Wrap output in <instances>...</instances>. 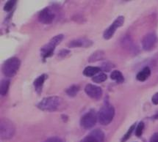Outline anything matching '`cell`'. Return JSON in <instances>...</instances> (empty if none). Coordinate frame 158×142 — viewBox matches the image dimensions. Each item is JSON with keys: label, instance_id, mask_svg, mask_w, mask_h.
<instances>
[{"label": "cell", "instance_id": "obj_22", "mask_svg": "<svg viewBox=\"0 0 158 142\" xmlns=\"http://www.w3.org/2000/svg\"><path fill=\"white\" fill-rule=\"evenodd\" d=\"M114 67V65L110 62H103L102 64L101 65V70L105 71V72H109V71L111 70L112 68H113Z\"/></svg>", "mask_w": 158, "mask_h": 142}, {"label": "cell", "instance_id": "obj_6", "mask_svg": "<svg viewBox=\"0 0 158 142\" xmlns=\"http://www.w3.org/2000/svg\"><path fill=\"white\" fill-rule=\"evenodd\" d=\"M1 138L2 139H10L15 134V126L12 122L7 119H2L1 120Z\"/></svg>", "mask_w": 158, "mask_h": 142}, {"label": "cell", "instance_id": "obj_12", "mask_svg": "<svg viewBox=\"0 0 158 142\" xmlns=\"http://www.w3.org/2000/svg\"><path fill=\"white\" fill-rule=\"evenodd\" d=\"M93 42L91 40L88 39V38H77L71 40L69 42L68 44V47L69 48H78V47H82V48H88L91 46Z\"/></svg>", "mask_w": 158, "mask_h": 142}, {"label": "cell", "instance_id": "obj_7", "mask_svg": "<svg viewBox=\"0 0 158 142\" xmlns=\"http://www.w3.org/2000/svg\"><path fill=\"white\" fill-rule=\"evenodd\" d=\"M124 23V17L122 16H118L114 22H113L110 26H109L107 30L104 32L103 34V37L105 38V40H110L112 38L113 35H114L115 32H116V30H118V28L121 27L123 26Z\"/></svg>", "mask_w": 158, "mask_h": 142}, {"label": "cell", "instance_id": "obj_24", "mask_svg": "<svg viewBox=\"0 0 158 142\" xmlns=\"http://www.w3.org/2000/svg\"><path fill=\"white\" fill-rule=\"evenodd\" d=\"M16 1H13V0L7 2L6 4L5 5V6H4V10L7 11V12L12 10L13 7L15 6V5H16Z\"/></svg>", "mask_w": 158, "mask_h": 142}, {"label": "cell", "instance_id": "obj_29", "mask_svg": "<svg viewBox=\"0 0 158 142\" xmlns=\"http://www.w3.org/2000/svg\"><path fill=\"white\" fill-rule=\"evenodd\" d=\"M152 119H155V120H157V119H158V114H155L154 116H152Z\"/></svg>", "mask_w": 158, "mask_h": 142}, {"label": "cell", "instance_id": "obj_10", "mask_svg": "<svg viewBox=\"0 0 158 142\" xmlns=\"http://www.w3.org/2000/svg\"><path fill=\"white\" fill-rule=\"evenodd\" d=\"M157 37L155 32H149L142 40V46L145 51H150L153 49L157 42Z\"/></svg>", "mask_w": 158, "mask_h": 142}, {"label": "cell", "instance_id": "obj_19", "mask_svg": "<svg viewBox=\"0 0 158 142\" xmlns=\"http://www.w3.org/2000/svg\"><path fill=\"white\" fill-rule=\"evenodd\" d=\"M80 91V87L77 84H73L67 88L66 90H65V93L68 95L69 97H75L77 95L78 92Z\"/></svg>", "mask_w": 158, "mask_h": 142}, {"label": "cell", "instance_id": "obj_17", "mask_svg": "<svg viewBox=\"0 0 158 142\" xmlns=\"http://www.w3.org/2000/svg\"><path fill=\"white\" fill-rule=\"evenodd\" d=\"M111 79L116 81L118 84H122L124 81V77L119 70H114L110 74Z\"/></svg>", "mask_w": 158, "mask_h": 142}, {"label": "cell", "instance_id": "obj_11", "mask_svg": "<svg viewBox=\"0 0 158 142\" xmlns=\"http://www.w3.org/2000/svg\"><path fill=\"white\" fill-rule=\"evenodd\" d=\"M85 93L89 96L90 98L99 100L102 96V89L101 87L94 84H88L85 87Z\"/></svg>", "mask_w": 158, "mask_h": 142}, {"label": "cell", "instance_id": "obj_13", "mask_svg": "<svg viewBox=\"0 0 158 142\" xmlns=\"http://www.w3.org/2000/svg\"><path fill=\"white\" fill-rule=\"evenodd\" d=\"M47 78H48L47 75L44 73V74L40 75V76H38V77L34 81L33 85H34L36 93H37L38 95H40V94H41L42 89H43L44 84V82H45V81L47 79Z\"/></svg>", "mask_w": 158, "mask_h": 142}, {"label": "cell", "instance_id": "obj_20", "mask_svg": "<svg viewBox=\"0 0 158 142\" xmlns=\"http://www.w3.org/2000/svg\"><path fill=\"white\" fill-rule=\"evenodd\" d=\"M107 78V76L104 73H100L96 75L95 76H94L93 78H92V81L94 82V83L96 84H100L102 83V82L105 81Z\"/></svg>", "mask_w": 158, "mask_h": 142}, {"label": "cell", "instance_id": "obj_28", "mask_svg": "<svg viewBox=\"0 0 158 142\" xmlns=\"http://www.w3.org/2000/svg\"><path fill=\"white\" fill-rule=\"evenodd\" d=\"M150 142H158V133H155L152 136Z\"/></svg>", "mask_w": 158, "mask_h": 142}, {"label": "cell", "instance_id": "obj_18", "mask_svg": "<svg viewBox=\"0 0 158 142\" xmlns=\"http://www.w3.org/2000/svg\"><path fill=\"white\" fill-rule=\"evenodd\" d=\"M10 80L8 79H3L1 81V87H0V93H1L2 96H5L7 95L8 92L9 87H10Z\"/></svg>", "mask_w": 158, "mask_h": 142}, {"label": "cell", "instance_id": "obj_15", "mask_svg": "<svg viewBox=\"0 0 158 142\" xmlns=\"http://www.w3.org/2000/svg\"><path fill=\"white\" fill-rule=\"evenodd\" d=\"M105 53L102 50H98V51H95L88 58V62H98V61H101L105 58Z\"/></svg>", "mask_w": 158, "mask_h": 142}, {"label": "cell", "instance_id": "obj_4", "mask_svg": "<svg viewBox=\"0 0 158 142\" xmlns=\"http://www.w3.org/2000/svg\"><path fill=\"white\" fill-rule=\"evenodd\" d=\"M20 65V59L17 57H11L3 63L2 66V71L6 77H13L18 72Z\"/></svg>", "mask_w": 158, "mask_h": 142}, {"label": "cell", "instance_id": "obj_5", "mask_svg": "<svg viewBox=\"0 0 158 142\" xmlns=\"http://www.w3.org/2000/svg\"><path fill=\"white\" fill-rule=\"evenodd\" d=\"M98 120V116L94 109L88 111L80 119V125L85 130H89L95 126Z\"/></svg>", "mask_w": 158, "mask_h": 142}, {"label": "cell", "instance_id": "obj_21", "mask_svg": "<svg viewBox=\"0 0 158 142\" xmlns=\"http://www.w3.org/2000/svg\"><path fill=\"white\" fill-rule=\"evenodd\" d=\"M135 125H136V123H134L133 124H132V126L130 127V128H129L128 131L127 132L126 134H125V135H124V136H123L122 139H121V142H126V141H127V140L130 139L131 135H132V132L134 131L135 128Z\"/></svg>", "mask_w": 158, "mask_h": 142}, {"label": "cell", "instance_id": "obj_2", "mask_svg": "<svg viewBox=\"0 0 158 142\" xmlns=\"http://www.w3.org/2000/svg\"><path fill=\"white\" fill-rule=\"evenodd\" d=\"M61 104H62V100L59 97L50 96L42 99L37 104V107L40 110L52 112L58 110Z\"/></svg>", "mask_w": 158, "mask_h": 142}, {"label": "cell", "instance_id": "obj_8", "mask_svg": "<svg viewBox=\"0 0 158 142\" xmlns=\"http://www.w3.org/2000/svg\"><path fill=\"white\" fill-rule=\"evenodd\" d=\"M55 18V14L49 7H46L42 10L38 14V19L39 22L44 24H49L53 22Z\"/></svg>", "mask_w": 158, "mask_h": 142}, {"label": "cell", "instance_id": "obj_3", "mask_svg": "<svg viewBox=\"0 0 158 142\" xmlns=\"http://www.w3.org/2000/svg\"><path fill=\"white\" fill-rule=\"evenodd\" d=\"M98 120L102 125H107L113 121L115 116V108L109 103H105V105L100 108L97 114Z\"/></svg>", "mask_w": 158, "mask_h": 142}, {"label": "cell", "instance_id": "obj_1", "mask_svg": "<svg viewBox=\"0 0 158 142\" xmlns=\"http://www.w3.org/2000/svg\"><path fill=\"white\" fill-rule=\"evenodd\" d=\"M63 38H64L63 34H57V35L53 37L47 43H46L45 45L41 47V49H40V56H41L43 61H45L47 58L52 57L54 54V51H55V48L63 41Z\"/></svg>", "mask_w": 158, "mask_h": 142}, {"label": "cell", "instance_id": "obj_25", "mask_svg": "<svg viewBox=\"0 0 158 142\" xmlns=\"http://www.w3.org/2000/svg\"><path fill=\"white\" fill-rule=\"evenodd\" d=\"M69 53H70V51L67 49H62L59 51L58 53H57V57L59 59H63L65 57H66Z\"/></svg>", "mask_w": 158, "mask_h": 142}, {"label": "cell", "instance_id": "obj_16", "mask_svg": "<svg viewBox=\"0 0 158 142\" xmlns=\"http://www.w3.org/2000/svg\"><path fill=\"white\" fill-rule=\"evenodd\" d=\"M151 75V70L149 67H145L142 70H140L136 76V79L139 81H145L148 79Z\"/></svg>", "mask_w": 158, "mask_h": 142}, {"label": "cell", "instance_id": "obj_14", "mask_svg": "<svg viewBox=\"0 0 158 142\" xmlns=\"http://www.w3.org/2000/svg\"><path fill=\"white\" fill-rule=\"evenodd\" d=\"M100 71H101V69L99 67L88 66L84 69L82 73L85 76H87V77H93V76H95L96 75L99 73Z\"/></svg>", "mask_w": 158, "mask_h": 142}, {"label": "cell", "instance_id": "obj_26", "mask_svg": "<svg viewBox=\"0 0 158 142\" xmlns=\"http://www.w3.org/2000/svg\"><path fill=\"white\" fill-rule=\"evenodd\" d=\"M44 142H63V140L59 137H51L46 140Z\"/></svg>", "mask_w": 158, "mask_h": 142}, {"label": "cell", "instance_id": "obj_23", "mask_svg": "<svg viewBox=\"0 0 158 142\" xmlns=\"http://www.w3.org/2000/svg\"><path fill=\"white\" fill-rule=\"evenodd\" d=\"M144 129V123L143 122H140L138 124L135 129V136L137 137H140L143 134V131Z\"/></svg>", "mask_w": 158, "mask_h": 142}, {"label": "cell", "instance_id": "obj_9", "mask_svg": "<svg viewBox=\"0 0 158 142\" xmlns=\"http://www.w3.org/2000/svg\"><path fill=\"white\" fill-rule=\"evenodd\" d=\"M105 141V133L102 130H94L81 140L80 142H104Z\"/></svg>", "mask_w": 158, "mask_h": 142}, {"label": "cell", "instance_id": "obj_27", "mask_svg": "<svg viewBox=\"0 0 158 142\" xmlns=\"http://www.w3.org/2000/svg\"><path fill=\"white\" fill-rule=\"evenodd\" d=\"M152 103H153V104L158 105V93H155V95L152 96Z\"/></svg>", "mask_w": 158, "mask_h": 142}]
</instances>
